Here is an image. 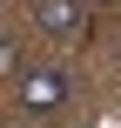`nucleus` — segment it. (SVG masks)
<instances>
[{
	"label": "nucleus",
	"mask_w": 121,
	"mask_h": 128,
	"mask_svg": "<svg viewBox=\"0 0 121 128\" xmlns=\"http://www.w3.org/2000/svg\"><path fill=\"white\" fill-rule=\"evenodd\" d=\"M34 27H40L47 40L74 47V40L88 34V7H81V0H34Z\"/></svg>",
	"instance_id": "f03ea898"
},
{
	"label": "nucleus",
	"mask_w": 121,
	"mask_h": 128,
	"mask_svg": "<svg viewBox=\"0 0 121 128\" xmlns=\"http://www.w3.org/2000/svg\"><path fill=\"white\" fill-rule=\"evenodd\" d=\"M13 101H20L27 115H54V108L67 101V74H61V68H20Z\"/></svg>",
	"instance_id": "f257e3e1"
},
{
	"label": "nucleus",
	"mask_w": 121,
	"mask_h": 128,
	"mask_svg": "<svg viewBox=\"0 0 121 128\" xmlns=\"http://www.w3.org/2000/svg\"><path fill=\"white\" fill-rule=\"evenodd\" d=\"M0 68H20V47L13 40H0Z\"/></svg>",
	"instance_id": "7ed1b4c3"
},
{
	"label": "nucleus",
	"mask_w": 121,
	"mask_h": 128,
	"mask_svg": "<svg viewBox=\"0 0 121 128\" xmlns=\"http://www.w3.org/2000/svg\"><path fill=\"white\" fill-rule=\"evenodd\" d=\"M101 7H121V0H101Z\"/></svg>",
	"instance_id": "20e7f679"
}]
</instances>
